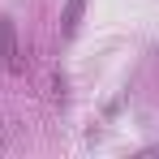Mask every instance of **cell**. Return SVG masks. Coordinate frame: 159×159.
I'll use <instances>...</instances> for the list:
<instances>
[{
    "label": "cell",
    "instance_id": "obj_2",
    "mask_svg": "<svg viewBox=\"0 0 159 159\" xmlns=\"http://www.w3.org/2000/svg\"><path fill=\"white\" fill-rule=\"evenodd\" d=\"M82 9H86V0H69V4H65V34H73V30H78Z\"/></svg>",
    "mask_w": 159,
    "mask_h": 159
},
{
    "label": "cell",
    "instance_id": "obj_1",
    "mask_svg": "<svg viewBox=\"0 0 159 159\" xmlns=\"http://www.w3.org/2000/svg\"><path fill=\"white\" fill-rule=\"evenodd\" d=\"M0 60H4V69L9 73H17L22 69V52H17V30L9 17H0Z\"/></svg>",
    "mask_w": 159,
    "mask_h": 159
}]
</instances>
